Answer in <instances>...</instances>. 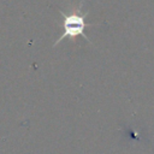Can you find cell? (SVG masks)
<instances>
[{"instance_id": "6da1fadb", "label": "cell", "mask_w": 154, "mask_h": 154, "mask_svg": "<svg viewBox=\"0 0 154 154\" xmlns=\"http://www.w3.org/2000/svg\"><path fill=\"white\" fill-rule=\"evenodd\" d=\"M88 12L83 13L82 16L81 14H77V13H71L69 16H65L64 14V20H63V26H64V32L60 35V37L54 42V46L61 41L63 38L67 37V36H78V35H82L87 41L91 42L88 36L85 35L84 32V28H85V22H84V18L87 17Z\"/></svg>"}]
</instances>
